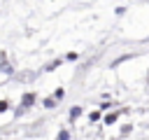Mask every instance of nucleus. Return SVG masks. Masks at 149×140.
I'll list each match as a JSON object with an SVG mask.
<instances>
[{"label":"nucleus","instance_id":"7ed1b4c3","mask_svg":"<svg viewBox=\"0 0 149 140\" xmlns=\"http://www.w3.org/2000/svg\"><path fill=\"white\" fill-rule=\"evenodd\" d=\"M7 105H9L7 100H0V112H5V110H7Z\"/></svg>","mask_w":149,"mask_h":140},{"label":"nucleus","instance_id":"f03ea898","mask_svg":"<svg viewBox=\"0 0 149 140\" xmlns=\"http://www.w3.org/2000/svg\"><path fill=\"white\" fill-rule=\"evenodd\" d=\"M68 135H70L68 131H61V133H58V140H68Z\"/></svg>","mask_w":149,"mask_h":140},{"label":"nucleus","instance_id":"f257e3e1","mask_svg":"<svg viewBox=\"0 0 149 140\" xmlns=\"http://www.w3.org/2000/svg\"><path fill=\"white\" fill-rule=\"evenodd\" d=\"M33 100H35V96H33V93H28V96H23V107H28V105H30Z\"/></svg>","mask_w":149,"mask_h":140}]
</instances>
